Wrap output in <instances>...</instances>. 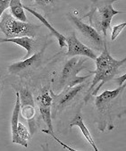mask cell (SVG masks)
Instances as JSON below:
<instances>
[{"label":"cell","mask_w":126,"mask_h":151,"mask_svg":"<svg viewBox=\"0 0 126 151\" xmlns=\"http://www.w3.org/2000/svg\"><path fill=\"white\" fill-rule=\"evenodd\" d=\"M125 61L126 58H123L122 60L114 58L110 55L106 45L100 55L97 56L95 59L96 69L94 72H91L94 76L89 88L88 94H96L106 82L112 81L119 73V69L125 64Z\"/></svg>","instance_id":"1"},{"label":"cell","mask_w":126,"mask_h":151,"mask_svg":"<svg viewBox=\"0 0 126 151\" xmlns=\"http://www.w3.org/2000/svg\"><path fill=\"white\" fill-rule=\"evenodd\" d=\"M119 0H93L90 9L81 19L88 18L90 26L106 37L114 15L122 14L113 7V4Z\"/></svg>","instance_id":"2"},{"label":"cell","mask_w":126,"mask_h":151,"mask_svg":"<svg viewBox=\"0 0 126 151\" xmlns=\"http://www.w3.org/2000/svg\"><path fill=\"white\" fill-rule=\"evenodd\" d=\"M126 86L125 84L118 86L112 90H105L100 95L97 96L95 99V106L99 117V128L101 132H104L108 128L110 130L109 124L113 123L112 119V111L113 106L116 99L121 96L124 91Z\"/></svg>","instance_id":"3"},{"label":"cell","mask_w":126,"mask_h":151,"mask_svg":"<svg viewBox=\"0 0 126 151\" xmlns=\"http://www.w3.org/2000/svg\"><path fill=\"white\" fill-rule=\"evenodd\" d=\"M39 28L40 25L16 19L7 11H5L0 17V32H2L6 38H35L38 35Z\"/></svg>","instance_id":"4"},{"label":"cell","mask_w":126,"mask_h":151,"mask_svg":"<svg viewBox=\"0 0 126 151\" xmlns=\"http://www.w3.org/2000/svg\"><path fill=\"white\" fill-rule=\"evenodd\" d=\"M87 57H77L73 56L63 66L58 81H57V90L60 91L64 88L68 86H75L82 83L86 79L90 77L91 74L86 76H79L80 72L87 68L85 63L87 62Z\"/></svg>","instance_id":"5"},{"label":"cell","mask_w":126,"mask_h":151,"mask_svg":"<svg viewBox=\"0 0 126 151\" xmlns=\"http://www.w3.org/2000/svg\"><path fill=\"white\" fill-rule=\"evenodd\" d=\"M69 22L73 25V27L81 33V35L89 42V44L98 50H103L105 47L106 41L104 40L103 36L90 25L82 22V19L77 17L72 13H68L66 14Z\"/></svg>","instance_id":"6"},{"label":"cell","mask_w":126,"mask_h":151,"mask_svg":"<svg viewBox=\"0 0 126 151\" xmlns=\"http://www.w3.org/2000/svg\"><path fill=\"white\" fill-rule=\"evenodd\" d=\"M85 84L80 83L75 86H68L62 89V91L56 94L52 88H50V94L52 97V108L54 117L56 116L57 113L64 110L66 107L70 106L82 91Z\"/></svg>","instance_id":"7"},{"label":"cell","mask_w":126,"mask_h":151,"mask_svg":"<svg viewBox=\"0 0 126 151\" xmlns=\"http://www.w3.org/2000/svg\"><path fill=\"white\" fill-rule=\"evenodd\" d=\"M20 110H21L20 97H19V92L17 91L15 93V103H14V107L11 118L12 142L14 144L21 145L24 147H27L28 142L31 138V134L28 131V129L22 123L19 122Z\"/></svg>","instance_id":"8"},{"label":"cell","mask_w":126,"mask_h":151,"mask_svg":"<svg viewBox=\"0 0 126 151\" xmlns=\"http://www.w3.org/2000/svg\"><path fill=\"white\" fill-rule=\"evenodd\" d=\"M37 104L42 120L47 125V129L42 130V132L53 136L55 133L52 124V97L50 94V88H44L41 90L37 97Z\"/></svg>","instance_id":"9"},{"label":"cell","mask_w":126,"mask_h":151,"mask_svg":"<svg viewBox=\"0 0 126 151\" xmlns=\"http://www.w3.org/2000/svg\"><path fill=\"white\" fill-rule=\"evenodd\" d=\"M46 47L42 48L40 52H37L33 55H31L28 58H24L22 61L15 62L12 65H10L7 68L8 72L12 74L16 75H22L30 73L33 69L40 66L41 63V58L45 52Z\"/></svg>","instance_id":"10"},{"label":"cell","mask_w":126,"mask_h":151,"mask_svg":"<svg viewBox=\"0 0 126 151\" xmlns=\"http://www.w3.org/2000/svg\"><path fill=\"white\" fill-rule=\"evenodd\" d=\"M66 46L68 47L67 53L66 54V56L73 57V56H84L94 60L97 58V54L94 52L89 47L83 44L80 40L77 38L75 32H73L69 36L66 38Z\"/></svg>","instance_id":"11"},{"label":"cell","mask_w":126,"mask_h":151,"mask_svg":"<svg viewBox=\"0 0 126 151\" xmlns=\"http://www.w3.org/2000/svg\"><path fill=\"white\" fill-rule=\"evenodd\" d=\"M18 92L21 104L20 115H22L23 119L29 122V125L30 126L32 124V121L34 120L36 114L34 98L31 92L26 88H21Z\"/></svg>","instance_id":"12"},{"label":"cell","mask_w":126,"mask_h":151,"mask_svg":"<svg viewBox=\"0 0 126 151\" xmlns=\"http://www.w3.org/2000/svg\"><path fill=\"white\" fill-rule=\"evenodd\" d=\"M23 6V8L25 9V10H27V11H29L31 14L32 15H34L37 19H39L48 29H49V32H51V34H52V36H54L56 40H57V42H58V45H59V47H61V48H63L64 47H66V36H64L63 34H61L56 29H55V27L42 15V14H40V13H38L36 10H34V9H32V8H30V7H29V6H24V5H22Z\"/></svg>","instance_id":"13"},{"label":"cell","mask_w":126,"mask_h":151,"mask_svg":"<svg viewBox=\"0 0 126 151\" xmlns=\"http://www.w3.org/2000/svg\"><path fill=\"white\" fill-rule=\"evenodd\" d=\"M0 43H13L15 45H18L22 47H23L26 50V55H24V58L30 57L33 53L34 50V45L35 40L33 38L30 37H16V38H5L0 39Z\"/></svg>","instance_id":"14"},{"label":"cell","mask_w":126,"mask_h":151,"mask_svg":"<svg viewBox=\"0 0 126 151\" xmlns=\"http://www.w3.org/2000/svg\"><path fill=\"white\" fill-rule=\"evenodd\" d=\"M73 126L79 127L81 133H82V135L84 136L86 140L89 143V145L94 148V150H95V151H99V148L96 146V143H95V141H94V139H93V138L91 136V133L89 132V129L87 128V126L83 123V119H82V116L81 115V113H77L74 115V117L72 119L71 124H70V128H72Z\"/></svg>","instance_id":"15"},{"label":"cell","mask_w":126,"mask_h":151,"mask_svg":"<svg viewBox=\"0 0 126 151\" xmlns=\"http://www.w3.org/2000/svg\"><path fill=\"white\" fill-rule=\"evenodd\" d=\"M9 8H10V13L14 17H15L16 19L22 22H28L21 0H10Z\"/></svg>","instance_id":"16"},{"label":"cell","mask_w":126,"mask_h":151,"mask_svg":"<svg viewBox=\"0 0 126 151\" xmlns=\"http://www.w3.org/2000/svg\"><path fill=\"white\" fill-rule=\"evenodd\" d=\"M125 26H126V22H122V23H120V24L113 27L112 34H111V40L112 41H114L117 39V37L120 35V33L124 29Z\"/></svg>","instance_id":"17"},{"label":"cell","mask_w":126,"mask_h":151,"mask_svg":"<svg viewBox=\"0 0 126 151\" xmlns=\"http://www.w3.org/2000/svg\"><path fill=\"white\" fill-rule=\"evenodd\" d=\"M9 3H10V0H0V17L2 16L5 11L8 9Z\"/></svg>","instance_id":"18"},{"label":"cell","mask_w":126,"mask_h":151,"mask_svg":"<svg viewBox=\"0 0 126 151\" xmlns=\"http://www.w3.org/2000/svg\"><path fill=\"white\" fill-rule=\"evenodd\" d=\"M35 3L41 6V7H45V6H51L54 4L55 0H34Z\"/></svg>","instance_id":"19"},{"label":"cell","mask_w":126,"mask_h":151,"mask_svg":"<svg viewBox=\"0 0 126 151\" xmlns=\"http://www.w3.org/2000/svg\"><path fill=\"white\" fill-rule=\"evenodd\" d=\"M125 80H126V74L124 73V74H122V76H120V77L116 78V79H115V82L117 83V85H118V86H122V85H123V84H124Z\"/></svg>","instance_id":"20"}]
</instances>
